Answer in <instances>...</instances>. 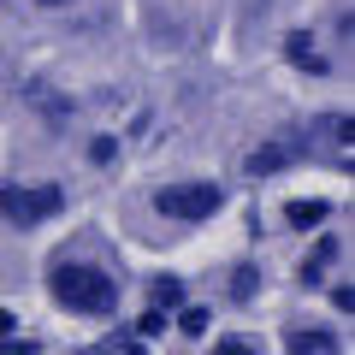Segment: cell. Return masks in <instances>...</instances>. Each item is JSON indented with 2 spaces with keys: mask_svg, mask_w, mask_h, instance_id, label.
Masks as SVG:
<instances>
[{
  "mask_svg": "<svg viewBox=\"0 0 355 355\" xmlns=\"http://www.w3.org/2000/svg\"><path fill=\"white\" fill-rule=\"evenodd\" d=\"M207 355H266V349L249 338V331H225V338H214V349H207Z\"/></svg>",
  "mask_w": 355,
  "mask_h": 355,
  "instance_id": "cell-13",
  "label": "cell"
},
{
  "mask_svg": "<svg viewBox=\"0 0 355 355\" xmlns=\"http://www.w3.org/2000/svg\"><path fill=\"white\" fill-rule=\"evenodd\" d=\"M261 291H266V272H261V261H237L225 272V302L231 308H249V302H261Z\"/></svg>",
  "mask_w": 355,
  "mask_h": 355,
  "instance_id": "cell-8",
  "label": "cell"
},
{
  "mask_svg": "<svg viewBox=\"0 0 355 355\" xmlns=\"http://www.w3.org/2000/svg\"><path fill=\"white\" fill-rule=\"evenodd\" d=\"M154 214L166 225H207L214 214H225V184L214 178H172L154 190Z\"/></svg>",
  "mask_w": 355,
  "mask_h": 355,
  "instance_id": "cell-2",
  "label": "cell"
},
{
  "mask_svg": "<svg viewBox=\"0 0 355 355\" xmlns=\"http://www.w3.org/2000/svg\"><path fill=\"white\" fill-rule=\"evenodd\" d=\"M331 308H338V314H349V308H355V291H349V284H331Z\"/></svg>",
  "mask_w": 355,
  "mask_h": 355,
  "instance_id": "cell-17",
  "label": "cell"
},
{
  "mask_svg": "<svg viewBox=\"0 0 355 355\" xmlns=\"http://www.w3.org/2000/svg\"><path fill=\"white\" fill-rule=\"evenodd\" d=\"M113 160H119V137H107V130L89 137V166H113Z\"/></svg>",
  "mask_w": 355,
  "mask_h": 355,
  "instance_id": "cell-15",
  "label": "cell"
},
{
  "mask_svg": "<svg viewBox=\"0 0 355 355\" xmlns=\"http://www.w3.org/2000/svg\"><path fill=\"white\" fill-rule=\"evenodd\" d=\"M172 326L184 331V338H207V326H214V314H207L202 302H184V308L172 314Z\"/></svg>",
  "mask_w": 355,
  "mask_h": 355,
  "instance_id": "cell-12",
  "label": "cell"
},
{
  "mask_svg": "<svg viewBox=\"0 0 355 355\" xmlns=\"http://www.w3.org/2000/svg\"><path fill=\"white\" fill-rule=\"evenodd\" d=\"M130 331H137V338H166V331H172V314H160V308H142Z\"/></svg>",
  "mask_w": 355,
  "mask_h": 355,
  "instance_id": "cell-14",
  "label": "cell"
},
{
  "mask_svg": "<svg viewBox=\"0 0 355 355\" xmlns=\"http://www.w3.org/2000/svg\"><path fill=\"white\" fill-rule=\"evenodd\" d=\"M0 355H42L36 338H18V331H0Z\"/></svg>",
  "mask_w": 355,
  "mask_h": 355,
  "instance_id": "cell-16",
  "label": "cell"
},
{
  "mask_svg": "<svg viewBox=\"0 0 355 355\" xmlns=\"http://www.w3.org/2000/svg\"><path fill=\"white\" fill-rule=\"evenodd\" d=\"M42 12H60V6H77V0H36Z\"/></svg>",
  "mask_w": 355,
  "mask_h": 355,
  "instance_id": "cell-18",
  "label": "cell"
},
{
  "mask_svg": "<svg viewBox=\"0 0 355 355\" xmlns=\"http://www.w3.org/2000/svg\"><path fill=\"white\" fill-rule=\"evenodd\" d=\"M184 302H190V284H184V279H172V272L148 279V308H160V314H178Z\"/></svg>",
  "mask_w": 355,
  "mask_h": 355,
  "instance_id": "cell-11",
  "label": "cell"
},
{
  "mask_svg": "<svg viewBox=\"0 0 355 355\" xmlns=\"http://www.w3.org/2000/svg\"><path fill=\"white\" fill-rule=\"evenodd\" d=\"M53 214H65V184H6L0 190V219L12 231H36Z\"/></svg>",
  "mask_w": 355,
  "mask_h": 355,
  "instance_id": "cell-3",
  "label": "cell"
},
{
  "mask_svg": "<svg viewBox=\"0 0 355 355\" xmlns=\"http://www.w3.org/2000/svg\"><path fill=\"white\" fill-rule=\"evenodd\" d=\"M284 355H343V338L331 326H291L284 331Z\"/></svg>",
  "mask_w": 355,
  "mask_h": 355,
  "instance_id": "cell-6",
  "label": "cell"
},
{
  "mask_svg": "<svg viewBox=\"0 0 355 355\" xmlns=\"http://www.w3.org/2000/svg\"><path fill=\"white\" fill-rule=\"evenodd\" d=\"M284 225H291V231L331 225V202H326V196H291V202H284Z\"/></svg>",
  "mask_w": 355,
  "mask_h": 355,
  "instance_id": "cell-9",
  "label": "cell"
},
{
  "mask_svg": "<svg viewBox=\"0 0 355 355\" xmlns=\"http://www.w3.org/2000/svg\"><path fill=\"white\" fill-rule=\"evenodd\" d=\"M291 160H296V148L284 137H272V142H261V148L249 154V178H272V172H284Z\"/></svg>",
  "mask_w": 355,
  "mask_h": 355,
  "instance_id": "cell-10",
  "label": "cell"
},
{
  "mask_svg": "<svg viewBox=\"0 0 355 355\" xmlns=\"http://www.w3.org/2000/svg\"><path fill=\"white\" fill-rule=\"evenodd\" d=\"M0 331H12V314H6V308H0Z\"/></svg>",
  "mask_w": 355,
  "mask_h": 355,
  "instance_id": "cell-19",
  "label": "cell"
},
{
  "mask_svg": "<svg viewBox=\"0 0 355 355\" xmlns=\"http://www.w3.org/2000/svg\"><path fill=\"white\" fill-rule=\"evenodd\" d=\"M308 137H314V148H331V154H338V166L349 160V113H343V107L320 113L314 125H308Z\"/></svg>",
  "mask_w": 355,
  "mask_h": 355,
  "instance_id": "cell-7",
  "label": "cell"
},
{
  "mask_svg": "<svg viewBox=\"0 0 355 355\" xmlns=\"http://www.w3.org/2000/svg\"><path fill=\"white\" fill-rule=\"evenodd\" d=\"M48 296H53L60 314L89 320V326H101V320L119 314V279L107 272L101 261H89V254H53V266H48Z\"/></svg>",
  "mask_w": 355,
  "mask_h": 355,
  "instance_id": "cell-1",
  "label": "cell"
},
{
  "mask_svg": "<svg viewBox=\"0 0 355 355\" xmlns=\"http://www.w3.org/2000/svg\"><path fill=\"white\" fill-rule=\"evenodd\" d=\"M338 261H343V237H331V231L320 225V231H314V243H308V254H302V266H296L302 291H320V284H331Z\"/></svg>",
  "mask_w": 355,
  "mask_h": 355,
  "instance_id": "cell-4",
  "label": "cell"
},
{
  "mask_svg": "<svg viewBox=\"0 0 355 355\" xmlns=\"http://www.w3.org/2000/svg\"><path fill=\"white\" fill-rule=\"evenodd\" d=\"M284 60H291L296 71H308V77H331V60H326V48H320L314 30H291V36H284Z\"/></svg>",
  "mask_w": 355,
  "mask_h": 355,
  "instance_id": "cell-5",
  "label": "cell"
}]
</instances>
